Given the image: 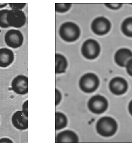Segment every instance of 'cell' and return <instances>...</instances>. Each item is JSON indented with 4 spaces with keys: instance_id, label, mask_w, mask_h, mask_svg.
<instances>
[{
    "instance_id": "obj_1",
    "label": "cell",
    "mask_w": 132,
    "mask_h": 147,
    "mask_svg": "<svg viewBox=\"0 0 132 147\" xmlns=\"http://www.w3.org/2000/svg\"><path fill=\"white\" fill-rule=\"evenodd\" d=\"M59 34L60 38L64 41L73 42L77 41L79 38L81 30L76 23L67 22L61 25Z\"/></svg>"
},
{
    "instance_id": "obj_2",
    "label": "cell",
    "mask_w": 132,
    "mask_h": 147,
    "mask_svg": "<svg viewBox=\"0 0 132 147\" xmlns=\"http://www.w3.org/2000/svg\"><path fill=\"white\" fill-rule=\"evenodd\" d=\"M117 130V122L114 119L110 117H104L97 123V131L103 137H111L116 133Z\"/></svg>"
},
{
    "instance_id": "obj_3",
    "label": "cell",
    "mask_w": 132,
    "mask_h": 147,
    "mask_svg": "<svg viewBox=\"0 0 132 147\" xmlns=\"http://www.w3.org/2000/svg\"><path fill=\"white\" fill-rule=\"evenodd\" d=\"M100 84V80L96 74H87L81 77L79 86L83 92L90 93L95 91Z\"/></svg>"
},
{
    "instance_id": "obj_4",
    "label": "cell",
    "mask_w": 132,
    "mask_h": 147,
    "mask_svg": "<svg viewBox=\"0 0 132 147\" xmlns=\"http://www.w3.org/2000/svg\"><path fill=\"white\" fill-rule=\"evenodd\" d=\"M100 51L99 43L93 39L87 40L81 47V53L84 57L89 60H93L97 58Z\"/></svg>"
},
{
    "instance_id": "obj_5",
    "label": "cell",
    "mask_w": 132,
    "mask_h": 147,
    "mask_svg": "<svg viewBox=\"0 0 132 147\" xmlns=\"http://www.w3.org/2000/svg\"><path fill=\"white\" fill-rule=\"evenodd\" d=\"M108 101L105 98L100 95L91 97L88 103V107L90 111L100 115L106 111L108 108Z\"/></svg>"
},
{
    "instance_id": "obj_6",
    "label": "cell",
    "mask_w": 132,
    "mask_h": 147,
    "mask_svg": "<svg viewBox=\"0 0 132 147\" xmlns=\"http://www.w3.org/2000/svg\"><path fill=\"white\" fill-rule=\"evenodd\" d=\"M7 20L10 26L20 28L26 24V14L21 10H9Z\"/></svg>"
},
{
    "instance_id": "obj_7",
    "label": "cell",
    "mask_w": 132,
    "mask_h": 147,
    "mask_svg": "<svg viewBox=\"0 0 132 147\" xmlns=\"http://www.w3.org/2000/svg\"><path fill=\"white\" fill-rule=\"evenodd\" d=\"M91 28L93 33L96 35H105L110 30L111 23L106 18L100 16L93 20Z\"/></svg>"
},
{
    "instance_id": "obj_8",
    "label": "cell",
    "mask_w": 132,
    "mask_h": 147,
    "mask_svg": "<svg viewBox=\"0 0 132 147\" xmlns=\"http://www.w3.org/2000/svg\"><path fill=\"white\" fill-rule=\"evenodd\" d=\"M5 42L10 48L16 49L19 48L23 44V36L21 32L14 29L10 30L5 35Z\"/></svg>"
},
{
    "instance_id": "obj_9",
    "label": "cell",
    "mask_w": 132,
    "mask_h": 147,
    "mask_svg": "<svg viewBox=\"0 0 132 147\" xmlns=\"http://www.w3.org/2000/svg\"><path fill=\"white\" fill-rule=\"evenodd\" d=\"M11 88L13 91L20 95H24L28 92V78L23 75L15 77L12 81Z\"/></svg>"
},
{
    "instance_id": "obj_10",
    "label": "cell",
    "mask_w": 132,
    "mask_h": 147,
    "mask_svg": "<svg viewBox=\"0 0 132 147\" xmlns=\"http://www.w3.org/2000/svg\"><path fill=\"white\" fill-rule=\"evenodd\" d=\"M109 88L111 92L117 96L124 94L128 89V84L124 78L116 77L113 78L109 83Z\"/></svg>"
},
{
    "instance_id": "obj_11",
    "label": "cell",
    "mask_w": 132,
    "mask_h": 147,
    "mask_svg": "<svg viewBox=\"0 0 132 147\" xmlns=\"http://www.w3.org/2000/svg\"><path fill=\"white\" fill-rule=\"evenodd\" d=\"M28 117H26L22 111H17L12 117L13 126L20 130H24L28 128Z\"/></svg>"
},
{
    "instance_id": "obj_12",
    "label": "cell",
    "mask_w": 132,
    "mask_h": 147,
    "mask_svg": "<svg viewBox=\"0 0 132 147\" xmlns=\"http://www.w3.org/2000/svg\"><path fill=\"white\" fill-rule=\"evenodd\" d=\"M132 59V52L127 48H122L116 52L115 61L116 64L121 67H125L129 60Z\"/></svg>"
},
{
    "instance_id": "obj_13",
    "label": "cell",
    "mask_w": 132,
    "mask_h": 147,
    "mask_svg": "<svg viewBox=\"0 0 132 147\" xmlns=\"http://www.w3.org/2000/svg\"><path fill=\"white\" fill-rule=\"evenodd\" d=\"M78 140L77 134L70 130H65L59 133L56 138V142L57 143H77Z\"/></svg>"
},
{
    "instance_id": "obj_14",
    "label": "cell",
    "mask_w": 132,
    "mask_h": 147,
    "mask_svg": "<svg viewBox=\"0 0 132 147\" xmlns=\"http://www.w3.org/2000/svg\"><path fill=\"white\" fill-rule=\"evenodd\" d=\"M14 55L13 51L7 48L0 49V67H7L13 63Z\"/></svg>"
},
{
    "instance_id": "obj_15",
    "label": "cell",
    "mask_w": 132,
    "mask_h": 147,
    "mask_svg": "<svg viewBox=\"0 0 132 147\" xmlns=\"http://www.w3.org/2000/svg\"><path fill=\"white\" fill-rule=\"evenodd\" d=\"M68 67V62L63 55L56 53L55 55V73L61 74L65 72Z\"/></svg>"
},
{
    "instance_id": "obj_16",
    "label": "cell",
    "mask_w": 132,
    "mask_h": 147,
    "mask_svg": "<svg viewBox=\"0 0 132 147\" xmlns=\"http://www.w3.org/2000/svg\"><path fill=\"white\" fill-rule=\"evenodd\" d=\"M68 124L67 118L62 112H56L55 113V129L56 130H61L66 128Z\"/></svg>"
},
{
    "instance_id": "obj_17",
    "label": "cell",
    "mask_w": 132,
    "mask_h": 147,
    "mask_svg": "<svg viewBox=\"0 0 132 147\" xmlns=\"http://www.w3.org/2000/svg\"><path fill=\"white\" fill-rule=\"evenodd\" d=\"M123 33L128 37H132V17L126 19L122 24Z\"/></svg>"
},
{
    "instance_id": "obj_18",
    "label": "cell",
    "mask_w": 132,
    "mask_h": 147,
    "mask_svg": "<svg viewBox=\"0 0 132 147\" xmlns=\"http://www.w3.org/2000/svg\"><path fill=\"white\" fill-rule=\"evenodd\" d=\"M9 10H2L0 11V27L2 28H8L10 27L7 22V17Z\"/></svg>"
},
{
    "instance_id": "obj_19",
    "label": "cell",
    "mask_w": 132,
    "mask_h": 147,
    "mask_svg": "<svg viewBox=\"0 0 132 147\" xmlns=\"http://www.w3.org/2000/svg\"><path fill=\"white\" fill-rule=\"evenodd\" d=\"M71 7L70 3L55 4V10L58 13H64L70 10Z\"/></svg>"
},
{
    "instance_id": "obj_20",
    "label": "cell",
    "mask_w": 132,
    "mask_h": 147,
    "mask_svg": "<svg viewBox=\"0 0 132 147\" xmlns=\"http://www.w3.org/2000/svg\"><path fill=\"white\" fill-rule=\"evenodd\" d=\"M10 7L13 10H21L24 8L26 5L24 3H10L9 4Z\"/></svg>"
},
{
    "instance_id": "obj_21",
    "label": "cell",
    "mask_w": 132,
    "mask_h": 147,
    "mask_svg": "<svg viewBox=\"0 0 132 147\" xmlns=\"http://www.w3.org/2000/svg\"><path fill=\"white\" fill-rule=\"evenodd\" d=\"M62 96L60 92L58 89L55 90V105L57 106L61 101Z\"/></svg>"
},
{
    "instance_id": "obj_22",
    "label": "cell",
    "mask_w": 132,
    "mask_h": 147,
    "mask_svg": "<svg viewBox=\"0 0 132 147\" xmlns=\"http://www.w3.org/2000/svg\"><path fill=\"white\" fill-rule=\"evenodd\" d=\"M105 5L107 7L113 10H118L122 6V4L119 3H107Z\"/></svg>"
},
{
    "instance_id": "obj_23",
    "label": "cell",
    "mask_w": 132,
    "mask_h": 147,
    "mask_svg": "<svg viewBox=\"0 0 132 147\" xmlns=\"http://www.w3.org/2000/svg\"><path fill=\"white\" fill-rule=\"evenodd\" d=\"M126 69L127 74L132 77V59L129 60L126 65Z\"/></svg>"
},
{
    "instance_id": "obj_24",
    "label": "cell",
    "mask_w": 132,
    "mask_h": 147,
    "mask_svg": "<svg viewBox=\"0 0 132 147\" xmlns=\"http://www.w3.org/2000/svg\"><path fill=\"white\" fill-rule=\"evenodd\" d=\"M22 111L26 117H28V101L26 100L23 104Z\"/></svg>"
},
{
    "instance_id": "obj_25",
    "label": "cell",
    "mask_w": 132,
    "mask_h": 147,
    "mask_svg": "<svg viewBox=\"0 0 132 147\" xmlns=\"http://www.w3.org/2000/svg\"><path fill=\"white\" fill-rule=\"evenodd\" d=\"M0 142H10V143H12L13 142V141L10 140L9 139L7 138H2L0 139Z\"/></svg>"
},
{
    "instance_id": "obj_26",
    "label": "cell",
    "mask_w": 132,
    "mask_h": 147,
    "mask_svg": "<svg viewBox=\"0 0 132 147\" xmlns=\"http://www.w3.org/2000/svg\"><path fill=\"white\" fill-rule=\"evenodd\" d=\"M129 111L131 115H132V100L129 103Z\"/></svg>"
},
{
    "instance_id": "obj_27",
    "label": "cell",
    "mask_w": 132,
    "mask_h": 147,
    "mask_svg": "<svg viewBox=\"0 0 132 147\" xmlns=\"http://www.w3.org/2000/svg\"><path fill=\"white\" fill-rule=\"evenodd\" d=\"M7 3H0V9L7 7Z\"/></svg>"
}]
</instances>
